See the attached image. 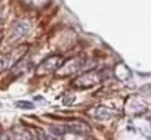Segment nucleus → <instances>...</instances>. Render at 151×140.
Here are the masks:
<instances>
[{
  "label": "nucleus",
  "mask_w": 151,
  "mask_h": 140,
  "mask_svg": "<svg viewBox=\"0 0 151 140\" xmlns=\"http://www.w3.org/2000/svg\"><path fill=\"white\" fill-rule=\"evenodd\" d=\"M17 106H18V108H24V109H30V108H33L34 105H33L31 102H18Z\"/></svg>",
  "instance_id": "obj_10"
},
{
  "label": "nucleus",
  "mask_w": 151,
  "mask_h": 140,
  "mask_svg": "<svg viewBox=\"0 0 151 140\" xmlns=\"http://www.w3.org/2000/svg\"><path fill=\"white\" fill-rule=\"evenodd\" d=\"M12 136H14V140H31V134L24 128H14Z\"/></svg>",
  "instance_id": "obj_8"
},
{
  "label": "nucleus",
  "mask_w": 151,
  "mask_h": 140,
  "mask_svg": "<svg viewBox=\"0 0 151 140\" xmlns=\"http://www.w3.org/2000/svg\"><path fill=\"white\" fill-rule=\"evenodd\" d=\"M89 114L93 115V117L98 118V119H105V118H110V117L113 115V111H110V109H107V108H104V106H98V108H95V109H91Z\"/></svg>",
  "instance_id": "obj_7"
},
{
  "label": "nucleus",
  "mask_w": 151,
  "mask_h": 140,
  "mask_svg": "<svg viewBox=\"0 0 151 140\" xmlns=\"http://www.w3.org/2000/svg\"><path fill=\"white\" fill-rule=\"evenodd\" d=\"M102 80V74L99 71H88L85 72L83 75H80L79 78L74 80V86L76 87H91V86H95L98 84L99 81Z\"/></svg>",
  "instance_id": "obj_4"
},
{
  "label": "nucleus",
  "mask_w": 151,
  "mask_h": 140,
  "mask_svg": "<svg viewBox=\"0 0 151 140\" xmlns=\"http://www.w3.org/2000/svg\"><path fill=\"white\" fill-rule=\"evenodd\" d=\"M83 63H85V59H82V58L70 59V60H67V62H64L61 65V68L58 69L56 72H58L59 77H67V75H70V74H73L76 71H79V69L83 66Z\"/></svg>",
  "instance_id": "obj_5"
},
{
  "label": "nucleus",
  "mask_w": 151,
  "mask_h": 140,
  "mask_svg": "<svg viewBox=\"0 0 151 140\" xmlns=\"http://www.w3.org/2000/svg\"><path fill=\"white\" fill-rule=\"evenodd\" d=\"M27 52H28V46L22 44V46H18V47L12 49L11 52H8L5 55H0V72L8 69V68H12L14 65H17L24 58V55Z\"/></svg>",
  "instance_id": "obj_1"
},
{
  "label": "nucleus",
  "mask_w": 151,
  "mask_h": 140,
  "mask_svg": "<svg viewBox=\"0 0 151 140\" xmlns=\"http://www.w3.org/2000/svg\"><path fill=\"white\" fill-rule=\"evenodd\" d=\"M0 140H9V139H8V136L5 133H0Z\"/></svg>",
  "instance_id": "obj_11"
},
{
  "label": "nucleus",
  "mask_w": 151,
  "mask_h": 140,
  "mask_svg": "<svg viewBox=\"0 0 151 140\" xmlns=\"http://www.w3.org/2000/svg\"><path fill=\"white\" fill-rule=\"evenodd\" d=\"M30 30V24L24 19H19V21H17L14 25H12V28H11V31H9V41H15V40H18L19 37H22L27 31Z\"/></svg>",
  "instance_id": "obj_6"
},
{
  "label": "nucleus",
  "mask_w": 151,
  "mask_h": 140,
  "mask_svg": "<svg viewBox=\"0 0 151 140\" xmlns=\"http://www.w3.org/2000/svg\"><path fill=\"white\" fill-rule=\"evenodd\" d=\"M52 128H53L52 133H56V134H64V133H77V134H82V133H88L89 131V125L85 124V122L58 124V125H53Z\"/></svg>",
  "instance_id": "obj_3"
},
{
  "label": "nucleus",
  "mask_w": 151,
  "mask_h": 140,
  "mask_svg": "<svg viewBox=\"0 0 151 140\" xmlns=\"http://www.w3.org/2000/svg\"><path fill=\"white\" fill-rule=\"evenodd\" d=\"M36 134H37V139L39 140H56V137L50 133H46L45 130L42 128H36Z\"/></svg>",
  "instance_id": "obj_9"
},
{
  "label": "nucleus",
  "mask_w": 151,
  "mask_h": 140,
  "mask_svg": "<svg viewBox=\"0 0 151 140\" xmlns=\"http://www.w3.org/2000/svg\"><path fill=\"white\" fill-rule=\"evenodd\" d=\"M65 62V59L59 55H52L46 59H43L39 66L36 68V74L37 75H45V74H52L55 71H58V69L61 68V65Z\"/></svg>",
  "instance_id": "obj_2"
}]
</instances>
